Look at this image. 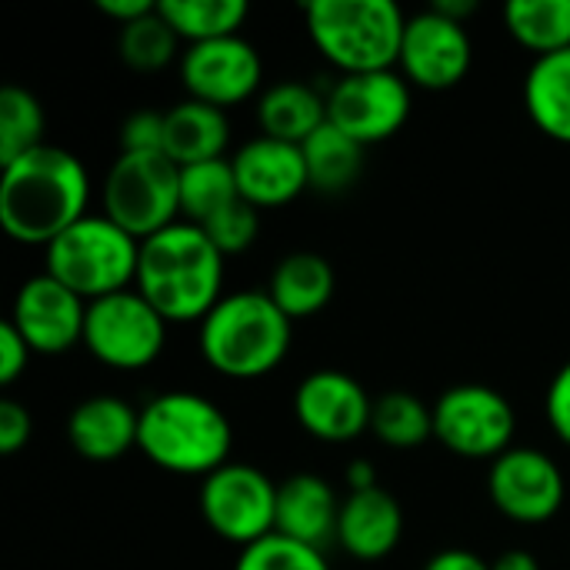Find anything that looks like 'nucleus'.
I'll use <instances>...</instances> for the list:
<instances>
[{
	"instance_id": "1",
	"label": "nucleus",
	"mask_w": 570,
	"mask_h": 570,
	"mask_svg": "<svg viewBox=\"0 0 570 570\" xmlns=\"http://www.w3.org/2000/svg\"><path fill=\"white\" fill-rule=\"evenodd\" d=\"M90 177L77 154L37 147L0 174V224L17 244L50 247L63 230L87 217Z\"/></svg>"
},
{
	"instance_id": "2",
	"label": "nucleus",
	"mask_w": 570,
	"mask_h": 570,
	"mask_svg": "<svg viewBox=\"0 0 570 570\" xmlns=\"http://www.w3.org/2000/svg\"><path fill=\"white\" fill-rule=\"evenodd\" d=\"M224 254L190 220L140 240L137 291L167 324L204 321L224 297Z\"/></svg>"
},
{
	"instance_id": "3",
	"label": "nucleus",
	"mask_w": 570,
	"mask_h": 570,
	"mask_svg": "<svg viewBox=\"0 0 570 570\" xmlns=\"http://www.w3.org/2000/svg\"><path fill=\"white\" fill-rule=\"evenodd\" d=\"M294 321L267 291L224 294L200 321L197 344L204 361L230 381H257L277 371L291 351Z\"/></svg>"
},
{
	"instance_id": "4",
	"label": "nucleus",
	"mask_w": 570,
	"mask_h": 570,
	"mask_svg": "<svg viewBox=\"0 0 570 570\" xmlns=\"http://www.w3.org/2000/svg\"><path fill=\"white\" fill-rule=\"evenodd\" d=\"M230 421L204 394L164 391L140 407L137 451L160 471L207 478L230 464Z\"/></svg>"
},
{
	"instance_id": "5",
	"label": "nucleus",
	"mask_w": 570,
	"mask_h": 570,
	"mask_svg": "<svg viewBox=\"0 0 570 570\" xmlns=\"http://www.w3.org/2000/svg\"><path fill=\"white\" fill-rule=\"evenodd\" d=\"M304 27L321 57L351 77L401 63L407 17L394 0H311L304 3Z\"/></svg>"
},
{
	"instance_id": "6",
	"label": "nucleus",
	"mask_w": 570,
	"mask_h": 570,
	"mask_svg": "<svg viewBox=\"0 0 570 570\" xmlns=\"http://www.w3.org/2000/svg\"><path fill=\"white\" fill-rule=\"evenodd\" d=\"M47 271L87 304L130 291L137 284L140 240L107 214H87L47 247Z\"/></svg>"
},
{
	"instance_id": "7",
	"label": "nucleus",
	"mask_w": 570,
	"mask_h": 570,
	"mask_svg": "<svg viewBox=\"0 0 570 570\" xmlns=\"http://www.w3.org/2000/svg\"><path fill=\"white\" fill-rule=\"evenodd\" d=\"M104 214L147 240L180 217V167L167 154H120L104 180Z\"/></svg>"
},
{
	"instance_id": "8",
	"label": "nucleus",
	"mask_w": 570,
	"mask_h": 570,
	"mask_svg": "<svg viewBox=\"0 0 570 570\" xmlns=\"http://www.w3.org/2000/svg\"><path fill=\"white\" fill-rule=\"evenodd\" d=\"M164 344L167 321L137 287L87 304L83 347L104 367L144 371L164 354Z\"/></svg>"
},
{
	"instance_id": "9",
	"label": "nucleus",
	"mask_w": 570,
	"mask_h": 570,
	"mask_svg": "<svg viewBox=\"0 0 570 570\" xmlns=\"http://www.w3.org/2000/svg\"><path fill=\"white\" fill-rule=\"evenodd\" d=\"M514 431V407L494 387L458 384L434 401V438L458 458L494 464L511 451Z\"/></svg>"
},
{
	"instance_id": "10",
	"label": "nucleus",
	"mask_w": 570,
	"mask_h": 570,
	"mask_svg": "<svg viewBox=\"0 0 570 570\" xmlns=\"http://www.w3.org/2000/svg\"><path fill=\"white\" fill-rule=\"evenodd\" d=\"M200 514L207 528L240 551L274 534L277 484L254 464H224L200 484Z\"/></svg>"
},
{
	"instance_id": "11",
	"label": "nucleus",
	"mask_w": 570,
	"mask_h": 570,
	"mask_svg": "<svg viewBox=\"0 0 570 570\" xmlns=\"http://www.w3.org/2000/svg\"><path fill=\"white\" fill-rule=\"evenodd\" d=\"M411 117V83L397 70L351 73L327 90V120L361 147L384 144Z\"/></svg>"
},
{
	"instance_id": "12",
	"label": "nucleus",
	"mask_w": 570,
	"mask_h": 570,
	"mask_svg": "<svg viewBox=\"0 0 570 570\" xmlns=\"http://www.w3.org/2000/svg\"><path fill=\"white\" fill-rule=\"evenodd\" d=\"M180 80L190 100L227 110L261 90L264 60L250 40L234 33L187 47V53H180Z\"/></svg>"
},
{
	"instance_id": "13",
	"label": "nucleus",
	"mask_w": 570,
	"mask_h": 570,
	"mask_svg": "<svg viewBox=\"0 0 570 570\" xmlns=\"http://www.w3.org/2000/svg\"><path fill=\"white\" fill-rule=\"evenodd\" d=\"M488 491L494 508L518 524H544L564 508L561 464L534 448H511L491 464Z\"/></svg>"
},
{
	"instance_id": "14",
	"label": "nucleus",
	"mask_w": 570,
	"mask_h": 570,
	"mask_svg": "<svg viewBox=\"0 0 570 570\" xmlns=\"http://www.w3.org/2000/svg\"><path fill=\"white\" fill-rule=\"evenodd\" d=\"M474 60L468 27L444 17L441 10H421L407 17L401 73L411 87L421 90H451L458 87Z\"/></svg>"
},
{
	"instance_id": "15",
	"label": "nucleus",
	"mask_w": 570,
	"mask_h": 570,
	"mask_svg": "<svg viewBox=\"0 0 570 570\" xmlns=\"http://www.w3.org/2000/svg\"><path fill=\"white\" fill-rule=\"evenodd\" d=\"M10 324L20 331L33 354L57 357L83 344L87 301L63 287L60 281H53L50 274H40L17 291Z\"/></svg>"
},
{
	"instance_id": "16",
	"label": "nucleus",
	"mask_w": 570,
	"mask_h": 570,
	"mask_svg": "<svg viewBox=\"0 0 570 570\" xmlns=\"http://www.w3.org/2000/svg\"><path fill=\"white\" fill-rule=\"evenodd\" d=\"M294 414L311 438L347 444L371 431L374 401L357 377L344 371H314L294 391Z\"/></svg>"
},
{
	"instance_id": "17",
	"label": "nucleus",
	"mask_w": 570,
	"mask_h": 570,
	"mask_svg": "<svg viewBox=\"0 0 570 570\" xmlns=\"http://www.w3.org/2000/svg\"><path fill=\"white\" fill-rule=\"evenodd\" d=\"M230 164H234L240 200H247L257 210L284 207L311 187L304 150L297 144H284L264 134L247 140L230 157Z\"/></svg>"
},
{
	"instance_id": "18",
	"label": "nucleus",
	"mask_w": 570,
	"mask_h": 570,
	"mask_svg": "<svg viewBox=\"0 0 570 570\" xmlns=\"http://www.w3.org/2000/svg\"><path fill=\"white\" fill-rule=\"evenodd\" d=\"M140 438V411L117 394H94L80 401L67 417L70 448L94 464L120 461L137 448Z\"/></svg>"
},
{
	"instance_id": "19",
	"label": "nucleus",
	"mask_w": 570,
	"mask_h": 570,
	"mask_svg": "<svg viewBox=\"0 0 570 570\" xmlns=\"http://www.w3.org/2000/svg\"><path fill=\"white\" fill-rule=\"evenodd\" d=\"M404 538V511L397 498L384 488L371 491H351V498L341 504L337 521V544L364 564L384 561L394 554V548Z\"/></svg>"
},
{
	"instance_id": "20",
	"label": "nucleus",
	"mask_w": 570,
	"mask_h": 570,
	"mask_svg": "<svg viewBox=\"0 0 570 570\" xmlns=\"http://www.w3.org/2000/svg\"><path fill=\"white\" fill-rule=\"evenodd\" d=\"M341 504L344 501H337L334 488L321 474H291L284 484H277L274 534L321 551L327 541H337Z\"/></svg>"
},
{
	"instance_id": "21",
	"label": "nucleus",
	"mask_w": 570,
	"mask_h": 570,
	"mask_svg": "<svg viewBox=\"0 0 570 570\" xmlns=\"http://www.w3.org/2000/svg\"><path fill=\"white\" fill-rule=\"evenodd\" d=\"M230 140L227 114L200 104V100H180L170 110H164V154L177 167H194L207 160H220Z\"/></svg>"
},
{
	"instance_id": "22",
	"label": "nucleus",
	"mask_w": 570,
	"mask_h": 570,
	"mask_svg": "<svg viewBox=\"0 0 570 570\" xmlns=\"http://www.w3.org/2000/svg\"><path fill=\"white\" fill-rule=\"evenodd\" d=\"M257 124L264 137L301 147L327 124V94H321L304 80L271 83L257 97Z\"/></svg>"
},
{
	"instance_id": "23",
	"label": "nucleus",
	"mask_w": 570,
	"mask_h": 570,
	"mask_svg": "<svg viewBox=\"0 0 570 570\" xmlns=\"http://www.w3.org/2000/svg\"><path fill=\"white\" fill-rule=\"evenodd\" d=\"M334 287L337 281H334V267L327 264V257L297 250V254H287L274 267L267 294L291 321H304V317L321 314L331 304Z\"/></svg>"
},
{
	"instance_id": "24",
	"label": "nucleus",
	"mask_w": 570,
	"mask_h": 570,
	"mask_svg": "<svg viewBox=\"0 0 570 570\" xmlns=\"http://www.w3.org/2000/svg\"><path fill=\"white\" fill-rule=\"evenodd\" d=\"M524 107L544 137L570 144V47L531 63L524 77Z\"/></svg>"
},
{
	"instance_id": "25",
	"label": "nucleus",
	"mask_w": 570,
	"mask_h": 570,
	"mask_svg": "<svg viewBox=\"0 0 570 570\" xmlns=\"http://www.w3.org/2000/svg\"><path fill=\"white\" fill-rule=\"evenodd\" d=\"M304 164H307V180L321 194H344L347 187L357 184L364 170V150L357 140H351L344 130H337L331 120L301 144Z\"/></svg>"
},
{
	"instance_id": "26",
	"label": "nucleus",
	"mask_w": 570,
	"mask_h": 570,
	"mask_svg": "<svg viewBox=\"0 0 570 570\" xmlns=\"http://www.w3.org/2000/svg\"><path fill=\"white\" fill-rule=\"evenodd\" d=\"M504 23L534 60L570 47V0H511L504 7Z\"/></svg>"
},
{
	"instance_id": "27",
	"label": "nucleus",
	"mask_w": 570,
	"mask_h": 570,
	"mask_svg": "<svg viewBox=\"0 0 570 570\" xmlns=\"http://www.w3.org/2000/svg\"><path fill=\"white\" fill-rule=\"evenodd\" d=\"M157 10L187 47L240 33L250 13L244 0H160Z\"/></svg>"
},
{
	"instance_id": "28",
	"label": "nucleus",
	"mask_w": 570,
	"mask_h": 570,
	"mask_svg": "<svg viewBox=\"0 0 570 570\" xmlns=\"http://www.w3.org/2000/svg\"><path fill=\"white\" fill-rule=\"evenodd\" d=\"M234 200H240V190H237L234 164L227 157L180 167V217L184 220L200 227L210 217H217L224 207H230Z\"/></svg>"
},
{
	"instance_id": "29",
	"label": "nucleus",
	"mask_w": 570,
	"mask_h": 570,
	"mask_svg": "<svg viewBox=\"0 0 570 570\" xmlns=\"http://www.w3.org/2000/svg\"><path fill=\"white\" fill-rule=\"evenodd\" d=\"M371 431L381 444L394 451L421 448L434 438V407H428L417 394L407 391H387L374 401Z\"/></svg>"
},
{
	"instance_id": "30",
	"label": "nucleus",
	"mask_w": 570,
	"mask_h": 570,
	"mask_svg": "<svg viewBox=\"0 0 570 570\" xmlns=\"http://www.w3.org/2000/svg\"><path fill=\"white\" fill-rule=\"evenodd\" d=\"M43 107L23 87L0 90V167L43 147Z\"/></svg>"
},
{
	"instance_id": "31",
	"label": "nucleus",
	"mask_w": 570,
	"mask_h": 570,
	"mask_svg": "<svg viewBox=\"0 0 570 570\" xmlns=\"http://www.w3.org/2000/svg\"><path fill=\"white\" fill-rule=\"evenodd\" d=\"M177 47H180V37L160 17V10H154V13L140 17V20L120 27V37H117L120 60L130 70H140V73L167 67L177 57Z\"/></svg>"
},
{
	"instance_id": "32",
	"label": "nucleus",
	"mask_w": 570,
	"mask_h": 570,
	"mask_svg": "<svg viewBox=\"0 0 570 570\" xmlns=\"http://www.w3.org/2000/svg\"><path fill=\"white\" fill-rule=\"evenodd\" d=\"M234 570H331V564L317 548L297 544L284 534H267L240 551Z\"/></svg>"
},
{
	"instance_id": "33",
	"label": "nucleus",
	"mask_w": 570,
	"mask_h": 570,
	"mask_svg": "<svg viewBox=\"0 0 570 570\" xmlns=\"http://www.w3.org/2000/svg\"><path fill=\"white\" fill-rule=\"evenodd\" d=\"M200 230L214 240V247L224 257L244 254L257 240V234H261V210L250 207L247 200H234L217 217H210L207 224H200Z\"/></svg>"
},
{
	"instance_id": "34",
	"label": "nucleus",
	"mask_w": 570,
	"mask_h": 570,
	"mask_svg": "<svg viewBox=\"0 0 570 570\" xmlns=\"http://www.w3.org/2000/svg\"><path fill=\"white\" fill-rule=\"evenodd\" d=\"M120 154H164V114L137 110L120 127Z\"/></svg>"
},
{
	"instance_id": "35",
	"label": "nucleus",
	"mask_w": 570,
	"mask_h": 570,
	"mask_svg": "<svg viewBox=\"0 0 570 570\" xmlns=\"http://www.w3.org/2000/svg\"><path fill=\"white\" fill-rule=\"evenodd\" d=\"M33 434V417L23 404L17 401H3L0 404V454L3 458H13Z\"/></svg>"
},
{
	"instance_id": "36",
	"label": "nucleus",
	"mask_w": 570,
	"mask_h": 570,
	"mask_svg": "<svg viewBox=\"0 0 570 570\" xmlns=\"http://www.w3.org/2000/svg\"><path fill=\"white\" fill-rule=\"evenodd\" d=\"M30 344L20 337V331L10 324V321H3L0 324V384L3 387H10L23 371H27V364H30Z\"/></svg>"
},
{
	"instance_id": "37",
	"label": "nucleus",
	"mask_w": 570,
	"mask_h": 570,
	"mask_svg": "<svg viewBox=\"0 0 570 570\" xmlns=\"http://www.w3.org/2000/svg\"><path fill=\"white\" fill-rule=\"evenodd\" d=\"M544 414L551 431L570 448V361L554 374L548 397H544Z\"/></svg>"
},
{
	"instance_id": "38",
	"label": "nucleus",
	"mask_w": 570,
	"mask_h": 570,
	"mask_svg": "<svg viewBox=\"0 0 570 570\" xmlns=\"http://www.w3.org/2000/svg\"><path fill=\"white\" fill-rule=\"evenodd\" d=\"M97 10H100L107 20H114L117 27H127V23H134V20L154 13L157 3H154V0H97Z\"/></svg>"
},
{
	"instance_id": "39",
	"label": "nucleus",
	"mask_w": 570,
	"mask_h": 570,
	"mask_svg": "<svg viewBox=\"0 0 570 570\" xmlns=\"http://www.w3.org/2000/svg\"><path fill=\"white\" fill-rule=\"evenodd\" d=\"M424 570H491V564L484 558H478L474 551H464V548H448L441 554H434Z\"/></svg>"
},
{
	"instance_id": "40",
	"label": "nucleus",
	"mask_w": 570,
	"mask_h": 570,
	"mask_svg": "<svg viewBox=\"0 0 570 570\" xmlns=\"http://www.w3.org/2000/svg\"><path fill=\"white\" fill-rule=\"evenodd\" d=\"M344 478H347L351 491H371V488H381V484H377V468H374V461H367V458H354V461L347 464Z\"/></svg>"
},
{
	"instance_id": "41",
	"label": "nucleus",
	"mask_w": 570,
	"mask_h": 570,
	"mask_svg": "<svg viewBox=\"0 0 570 570\" xmlns=\"http://www.w3.org/2000/svg\"><path fill=\"white\" fill-rule=\"evenodd\" d=\"M491 570H541V564H538V558H534L531 551L514 548V551H504V554L491 564Z\"/></svg>"
},
{
	"instance_id": "42",
	"label": "nucleus",
	"mask_w": 570,
	"mask_h": 570,
	"mask_svg": "<svg viewBox=\"0 0 570 570\" xmlns=\"http://www.w3.org/2000/svg\"><path fill=\"white\" fill-rule=\"evenodd\" d=\"M434 10H441L444 17L464 23V20L478 10V3H474V0H441V3H434Z\"/></svg>"
}]
</instances>
